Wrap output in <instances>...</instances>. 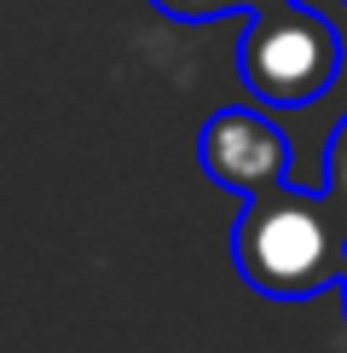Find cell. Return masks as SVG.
I'll use <instances>...</instances> for the list:
<instances>
[{"mask_svg": "<svg viewBox=\"0 0 347 353\" xmlns=\"http://www.w3.org/2000/svg\"><path fill=\"white\" fill-rule=\"evenodd\" d=\"M231 261L243 284L272 301H307L341 290L347 278V214L324 185L307 191L295 180L243 197L231 226Z\"/></svg>", "mask_w": 347, "mask_h": 353, "instance_id": "6da1fadb", "label": "cell"}, {"mask_svg": "<svg viewBox=\"0 0 347 353\" xmlns=\"http://www.w3.org/2000/svg\"><path fill=\"white\" fill-rule=\"evenodd\" d=\"M238 76L243 87L272 110H301L324 99L341 76V35L324 12L301 6H266L249 12V29L238 35Z\"/></svg>", "mask_w": 347, "mask_h": 353, "instance_id": "7a4b0ae2", "label": "cell"}, {"mask_svg": "<svg viewBox=\"0 0 347 353\" xmlns=\"http://www.w3.org/2000/svg\"><path fill=\"white\" fill-rule=\"evenodd\" d=\"M197 157H202V174H209L214 185L238 191V197H255V191L289 180V139L278 134V122H266V116L249 110V105L214 110L209 122H202Z\"/></svg>", "mask_w": 347, "mask_h": 353, "instance_id": "3957f363", "label": "cell"}, {"mask_svg": "<svg viewBox=\"0 0 347 353\" xmlns=\"http://www.w3.org/2000/svg\"><path fill=\"white\" fill-rule=\"evenodd\" d=\"M151 6L180 23H214V18H231V12H266V6H289V0H151Z\"/></svg>", "mask_w": 347, "mask_h": 353, "instance_id": "277c9868", "label": "cell"}, {"mask_svg": "<svg viewBox=\"0 0 347 353\" xmlns=\"http://www.w3.org/2000/svg\"><path fill=\"white\" fill-rule=\"evenodd\" d=\"M324 191L336 197V209L347 214V116L330 128V145H324Z\"/></svg>", "mask_w": 347, "mask_h": 353, "instance_id": "5b68a950", "label": "cell"}, {"mask_svg": "<svg viewBox=\"0 0 347 353\" xmlns=\"http://www.w3.org/2000/svg\"><path fill=\"white\" fill-rule=\"evenodd\" d=\"M341 301H347V278H341Z\"/></svg>", "mask_w": 347, "mask_h": 353, "instance_id": "8992f818", "label": "cell"}]
</instances>
